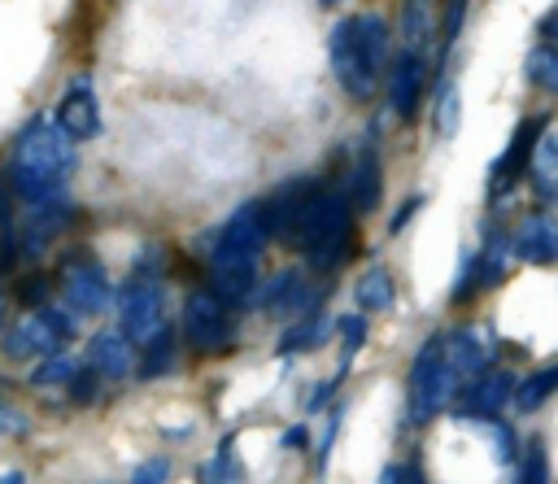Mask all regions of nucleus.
Returning <instances> with one entry per match:
<instances>
[{
	"instance_id": "25",
	"label": "nucleus",
	"mask_w": 558,
	"mask_h": 484,
	"mask_svg": "<svg viewBox=\"0 0 558 484\" xmlns=\"http://www.w3.org/2000/svg\"><path fill=\"white\" fill-rule=\"evenodd\" d=\"M523 74H527L532 87L558 92V52H554L549 44H536V48L527 52V61H523Z\"/></svg>"
},
{
	"instance_id": "13",
	"label": "nucleus",
	"mask_w": 558,
	"mask_h": 484,
	"mask_svg": "<svg viewBox=\"0 0 558 484\" xmlns=\"http://www.w3.org/2000/svg\"><path fill=\"white\" fill-rule=\"evenodd\" d=\"M510 249H514V257H523V262H532V266H549V262L558 257V227H554V214H549V209H532V214L519 222Z\"/></svg>"
},
{
	"instance_id": "33",
	"label": "nucleus",
	"mask_w": 558,
	"mask_h": 484,
	"mask_svg": "<svg viewBox=\"0 0 558 484\" xmlns=\"http://www.w3.org/2000/svg\"><path fill=\"white\" fill-rule=\"evenodd\" d=\"M418 209H423V196H410V201L392 214V231H397V227H405V222H410V214H418Z\"/></svg>"
},
{
	"instance_id": "4",
	"label": "nucleus",
	"mask_w": 558,
	"mask_h": 484,
	"mask_svg": "<svg viewBox=\"0 0 558 484\" xmlns=\"http://www.w3.org/2000/svg\"><path fill=\"white\" fill-rule=\"evenodd\" d=\"M349 240V192L344 187H314V196L305 201L296 227H292V244L314 262V266H336Z\"/></svg>"
},
{
	"instance_id": "24",
	"label": "nucleus",
	"mask_w": 558,
	"mask_h": 484,
	"mask_svg": "<svg viewBox=\"0 0 558 484\" xmlns=\"http://www.w3.org/2000/svg\"><path fill=\"white\" fill-rule=\"evenodd\" d=\"M144 358H140V379H153V375H166L170 366H174V336L161 327L157 336H148L144 340V349H140Z\"/></svg>"
},
{
	"instance_id": "37",
	"label": "nucleus",
	"mask_w": 558,
	"mask_h": 484,
	"mask_svg": "<svg viewBox=\"0 0 558 484\" xmlns=\"http://www.w3.org/2000/svg\"><path fill=\"white\" fill-rule=\"evenodd\" d=\"M0 323H4V297H0Z\"/></svg>"
},
{
	"instance_id": "35",
	"label": "nucleus",
	"mask_w": 558,
	"mask_h": 484,
	"mask_svg": "<svg viewBox=\"0 0 558 484\" xmlns=\"http://www.w3.org/2000/svg\"><path fill=\"white\" fill-rule=\"evenodd\" d=\"M301 440H305V432H301V427H292V432H288V436H283V445H292V449H296V445H301Z\"/></svg>"
},
{
	"instance_id": "7",
	"label": "nucleus",
	"mask_w": 558,
	"mask_h": 484,
	"mask_svg": "<svg viewBox=\"0 0 558 484\" xmlns=\"http://www.w3.org/2000/svg\"><path fill=\"white\" fill-rule=\"evenodd\" d=\"M118 314H122V336L135 344H144L148 336H157L166 327V297H161V283L157 275L148 270H135V279L118 292Z\"/></svg>"
},
{
	"instance_id": "11",
	"label": "nucleus",
	"mask_w": 558,
	"mask_h": 484,
	"mask_svg": "<svg viewBox=\"0 0 558 484\" xmlns=\"http://www.w3.org/2000/svg\"><path fill=\"white\" fill-rule=\"evenodd\" d=\"M440 353L453 379H471L480 371H488L493 362V336L484 327H458L453 336H440Z\"/></svg>"
},
{
	"instance_id": "32",
	"label": "nucleus",
	"mask_w": 558,
	"mask_h": 484,
	"mask_svg": "<svg viewBox=\"0 0 558 484\" xmlns=\"http://www.w3.org/2000/svg\"><path fill=\"white\" fill-rule=\"evenodd\" d=\"M166 471H170V467H166V458H153V462H144V467L135 471V484H161V480H166Z\"/></svg>"
},
{
	"instance_id": "22",
	"label": "nucleus",
	"mask_w": 558,
	"mask_h": 484,
	"mask_svg": "<svg viewBox=\"0 0 558 484\" xmlns=\"http://www.w3.org/2000/svg\"><path fill=\"white\" fill-rule=\"evenodd\" d=\"M353 297H357V310H366V314H379V310H388V305H392V275H388L384 266L366 270V275L357 279Z\"/></svg>"
},
{
	"instance_id": "34",
	"label": "nucleus",
	"mask_w": 558,
	"mask_h": 484,
	"mask_svg": "<svg viewBox=\"0 0 558 484\" xmlns=\"http://www.w3.org/2000/svg\"><path fill=\"white\" fill-rule=\"evenodd\" d=\"M44 292H48V283H44L39 275H35V283H22V297H26V301H39Z\"/></svg>"
},
{
	"instance_id": "27",
	"label": "nucleus",
	"mask_w": 558,
	"mask_h": 484,
	"mask_svg": "<svg viewBox=\"0 0 558 484\" xmlns=\"http://www.w3.org/2000/svg\"><path fill=\"white\" fill-rule=\"evenodd\" d=\"M74 371H78V362L70 358V353H48L39 366H35V375H31V384H39V388H52V384H70L74 379Z\"/></svg>"
},
{
	"instance_id": "28",
	"label": "nucleus",
	"mask_w": 558,
	"mask_h": 484,
	"mask_svg": "<svg viewBox=\"0 0 558 484\" xmlns=\"http://www.w3.org/2000/svg\"><path fill=\"white\" fill-rule=\"evenodd\" d=\"M514 484H549V458H545V440H532L523 453V467L514 475Z\"/></svg>"
},
{
	"instance_id": "17",
	"label": "nucleus",
	"mask_w": 558,
	"mask_h": 484,
	"mask_svg": "<svg viewBox=\"0 0 558 484\" xmlns=\"http://www.w3.org/2000/svg\"><path fill=\"white\" fill-rule=\"evenodd\" d=\"M305 297H310L305 275H301V270H279V275H270L266 288L257 292V305L279 318V314H296V310L305 305Z\"/></svg>"
},
{
	"instance_id": "14",
	"label": "nucleus",
	"mask_w": 558,
	"mask_h": 484,
	"mask_svg": "<svg viewBox=\"0 0 558 484\" xmlns=\"http://www.w3.org/2000/svg\"><path fill=\"white\" fill-rule=\"evenodd\" d=\"M510 392H514V375L510 371H480V375H471L466 392L458 397V410L466 419H493L510 401Z\"/></svg>"
},
{
	"instance_id": "30",
	"label": "nucleus",
	"mask_w": 558,
	"mask_h": 484,
	"mask_svg": "<svg viewBox=\"0 0 558 484\" xmlns=\"http://www.w3.org/2000/svg\"><path fill=\"white\" fill-rule=\"evenodd\" d=\"M0 432H4V436H26V432H31V419H26L13 401H4V397H0Z\"/></svg>"
},
{
	"instance_id": "6",
	"label": "nucleus",
	"mask_w": 558,
	"mask_h": 484,
	"mask_svg": "<svg viewBox=\"0 0 558 484\" xmlns=\"http://www.w3.org/2000/svg\"><path fill=\"white\" fill-rule=\"evenodd\" d=\"M183 336L201 353H222L235 340V314L214 288H196L183 301Z\"/></svg>"
},
{
	"instance_id": "8",
	"label": "nucleus",
	"mask_w": 558,
	"mask_h": 484,
	"mask_svg": "<svg viewBox=\"0 0 558 484\" xmlns=\"http://www.w3.org/2000/svg\"><path fill=\"white\" fill-rule=\"evenodd\" d=\"M74 336V323L61 310H26L9 331H4V353L9 358H48Z\"/></svg>"
},
{
	"instance_id": "23",
	"label": "nucleus",
	"mask_w": 558,
	"mask_h": 484,
	"mask_svg": "<svg viewBox=\"0 0 558 484\" xmlns=\"http://www.w3.org/2000/svg\"><path fill=\"white\" fill-rule=\"evenodd\" d=\"M432 26H436V9H432V0H405V9H401V35H405V48H423L427 35H432Z\"/></svg>"
},
{
	"instance_id": "16",
	"label": "nucleus",
	"mask_w": 558,
	"mask_h": 484,
	"mask_svg": "<svg viewBox=\"0 0 558 484\" xmlns=\"http://www.w3.org/2000/svg\"><path fill=\"white\" fill-rule=\"evenodd\" d=\"M549 126V118L541 113V118H527V122H519L514 126V135H510V144H506V153L493 161V187L501 192L514 174H523V166H527V157H532V144H536V135Z\"/></svg>"
},
{
	"instance_id": "20",
	"label": "nucleus",
	"mask_w": 558,
	"mask_h": 484,
	"mask_svg": "<svg viewBox=\"0 0 558 484\" xmlns=\"http://www.w3.org/2000/svg\"><path fill=\"white\" fill-rule=\"evenodd\" d=\"M519 384V379H514ZM554 388H558V366H541V371H532L514 392H510V401L523 410V414H532V410H541L549 397H554Z\"/></svg>"
},
{
	"instance_id": "10",
	"label": "nucleus",
	"mask_w": 558,
	"mask_h": 484,
	"mask_svg": "<svg viewBox=\"0 0 558 484\" xmlns=\"http://www.w3.org/2000/svg\"><path fill=\"white\" fill-rule=\"evenodd\" d=\"M384 70H388V100H392V113H397L401 122H410V118L418 113V92H423V83H427L423 48H401V52L392 57V65H384Z\"/></svg>"
},
{
	"instance_id": "29",
	"label": "nucleus",
	"mask_w": 558,
	"mask_h": 484,
	"mask_svg": "<svg viewBox=\"0 0 558 484\" xmlns=\"http://www.w3.org/2000/svg\"><path fill=\"white\" fill-rule=\"evenodd\" d=\"M340 336H344V358H340V371H349L353 353H357V349H362V340H366V323H362V314H349V318L340 323Z\"/></svg>"
},
{
	"instance_id": "12",
	"label": "nucleus",
	"mask_w": 558,
	"mask_h": 484,
	"mask_svg": "<svg viewBox=\"0 0 558 484\" xmlns=\"http://www.w3.org/2000/svg\"><path fill=\"white\" fill-rule=\"evenodd\" d=\"M61 297L74 314H100L109 301V279L96 262H70L61 275Z\"/></svg>"
},
{
	"instance_id": "36",
	"label": "nucleus",
	"mask_w": 558,
	"mask_h": 484,
	"mask_svg": "<svg viewBox=\"0 0 558 484\" xmlns=\"http://www.w3.org/2000/svg\"><path fill=\"white\" fill-rule=\"evenodd\" d=\"M323 9H340V4H349V0H318Z\"/></svg>"
},
{
	"instance_id": "1",
	"label": "nucleus",
	"mask_w": 558,
	"mask_h": 484,
	"mask_svg": "<svg viewBox=\"0 0 558 484\" xmlns=\"http://www.w3.org/2000/svg\"><path fill=\"white\" fill-rule=\"evenodd\" d=\"M266 240H270V231H266L262 201L240 205L222 222V231H218V240L209 249V266H214V292L227 305H240V301L253 297V288H257V262H262Z\"/></svg>"
},
{
	"instance_id": "19",
	"label": "nucleus",
	"mask_w": 558,
	"mask_h": 484,
	"mask_svg": "<svg viewBox=\"0 0 558 484\" xmlns=\"http://www.w3.org/2000/svg\"><path fill=\"white\" fill-rule=\"evenodd\" d=\"M523 170L532 174V187H536V196H541V201H549V196L558 192V140H554V131H549V126L536 135L532 157H527V166H523Z\"/></svg>"
},
{
	"instance_id": "26",
	"label": "nucleus",
	"mask_w": 558,
	"mask_h": 484,
	"mask_svg": "<svg viewBox=\"0 0 558 484\" xmlns=\"http://www.w3.org/2000/svg\"><path fill=\"white\" fill-rule=\"evenodd\" d=\"M462 96H458V83H445L440 96H436V140H453L458 135V122H462Z\"/></svg>"
},
{
	"instance_id": "2",
	"label": "nucleus",
	"mask_w": 558,
	"mask_h": 484,
	"mask_svg": "<svg viewBox=\"0 0 558 484\" xmlns=\"http://www.w3.org/2000/svg\"><path fill=\"white\" fill-rule=\"evenodd\" d=\"M331 74L353 100H371L388 65V22L379 13H353L331 26Z\"/></svg>"
},
{
	"instance_id": "15",
	"label": "nucleus",
	"mask_w": 558,
	"mask_h": 484,
	"mask_svg": "<svg viewBox=\"0 0 558 484\" xmlns=\"http://www.w3.org/2000/svg\"><path fill=\"white\" fill-rule=\"evenodd\" d=\"M131 366H135V349H131V340L122 331L105 327V331H96L87 340V371H96L100 379H122Z\"/></svg>"
},
{
	"instance_id": "31",
	"label": "nucleus",
	"mask_w": 558,
	"mask_h": 484,
	"mask_svg": "<svg viewBox=\"0 0 558 484\" xmlns=\"http://www.w3.org/2000/svg\"><path fill=\"white\" fill-rule=\"evenodd\" d=\"M379 484H427V480H423L418 467H401V462H392V467H384Z\"/></svg>"
},
{
	"instance_id": "9",
	"label": "nucleus",
	"mask_w": 558,
	"mask_h": 484,
	"mask_svg": "<svg viewBox=\"0 0 558 484\" xmlns=\"http://www.w3.org/2000/svg\"><path fill=\"white\" fill-rule=\"evenodd\" d=\"M57 131L70 140V144H87L100 135V105H96V92H92V78H74L65 87V96L57 100V113H52Z\"/></svg>"
},
{
	"instance_id": "3",
	"label": "nucleus",
	"mask_w": 558,
	"mask_h": 484,
	"mask_svg": "<svg viewBox=\"0 0 558 484\" xmlns=\"http://www.w3.org/2000/svg\"><path fill=\"white\" fill-rule=\"evenodd\" d=\"M74 174V144L57 131V122L35 118L17 144H13V161H9V183L22 201H57L65 192Z\"/></svg>"
},
{
	"instance_id": "18",
	"label": "nucleus",
	"mask_w": 558,
	"mask_h": 484,
	"mask_svg": "<svg viewBox=\"0 0 558 484\" xmlns=\"http://www.w3.org/2000/svg\"><path fill=\"white\" fill-rule=\"evenodd\" d=\"M379 187H384V174H379V153H375V144H366L362 153H357V161H353V174H349V201L362 209V214H371L375 205H379Z\"/></svg>"
},
{
	"instance_id": "5",
	"label": "nucleus",
	"mask_w": 558,
	"mask_h": 484,
	"mask_svg": "<svg viewBox=\"0 0 558 484\" xmlns=\"http://www.w3.org/2000/svg\"><path fill=\"white\" fill-rule=\"evenodd\" d=\"M453 384H458V379H453L449 366H445L440 336H427L423 349H418V358H414V366H410V419H414V423L436 419V414L449 406Z\"/></svg>"
},
{
	"instance_id": "21",
	"label": "nucleus",
	"mask_w": 558,
	"mask_h": 484,
	"mask_svg": "<svg viewBox=\"0 0 558 484\" xmlns=\"http://www.w3.org/2000/svg\"><path fill=\"white\" fill-rule=\"evenodd\" d=\"M327 331H331V318L314 310V314H305L296 327H288V331L279 336V353L292 358V353H301V349H314V344H323Z\"/></svg>"
}]
</instances>
